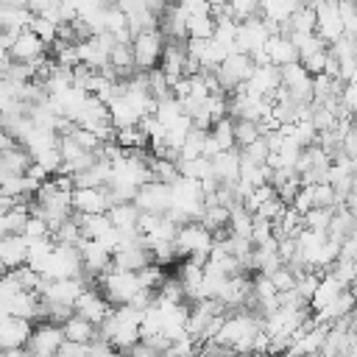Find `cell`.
<instances>
[{"label":"cell","instance_id":"15","mask_svg":"<svg viewBox=\"0 0 357 357\" xmlns=\"http://www.w3.org/2000/svg\"><path fill=\"white\" fill-rule=\"evenodd\" d=\"M112 198L106 187L98 190H73V212L75 215H106L112 209Z\"/></svg>","mask_w":357,"mask_h":357},{"label":"cell","instance_id":"10","mask_svg":"<svg viewBox=\"0 0 357 357\" xmlns=\"http://www.w3.org/2000/svg\"><path fill=\"white\" fill-rule=\"evenodd\" d=\"M315 6V33L332 47L337 39H343V20L337 3H312Z\"/></svg>","mask_w":357,"mask_h":357},{"label":"cell","instance_id":"21","mask_svg":"<svg viewBox=\"0 0 357 357\" xmlns=\"http://www.w3.org/2000/svg\"><path fill=\"white\" fill-rule=\"evenodd\" d=\"M212 176L218 184H237L240 181V151H223L212 159Z\"/></svg>","mask_w":357,"mask_h":357},{"label":"cell","instance_id":"37","mask_svg":"<svg viewBox=\"0 0 357 357\" xmlns=\"http://www.w3.org/2000/svg\"><path fill=\"white\" fill-rule=\"evenodd\" d=\"M245 159H251V162H257V165H268V156H271V148H268V139L265 137H259L254 145H248L245 151H240Z\"/></svg>","mask_w":357,"mask_h":357},{"label":"cell","instance_id":"13","mask_svg":"<svg viewBox=\"0 0 357 357\" xmlns=\"http://www.w3.org/2000/svg\"><path fill=\"white\" fill-rule=\"evenodd\" d=\"M47 45L28 28V31H20L17 33V39H14V45H11V59L17 61V64H36V61H42L45 56H47Z\"/></svg>","mask_w":357,"mask_h":357},{"label":"cell","instance_id":"4","mask_svg":"<svg viewBox=\"0 0 357 357\" xmlns=\"http://www.w3.org/2000/svg\"><path fill=\"white\" fill-rule=\"evenodd\" d=\"M165 33L159 28H148V31H139L134 39H131V47H134V64L139 73H151L159 67L162 61V53H165Z\"/></svg>","mask_w":357,"mask_h":357},{"label":"cell","instance_id":"27","mask_svg":"<svg viewBox=\"0 0 357 357\" xmlns=\"http://www.w3.org/2000/svg\"><path fill=\"white\" fill-rule=\"evenodd\" d=\"M78 226L84 240H103L112 231V223L106 215H78Z\"/></svg>","mask_w":357,"mask_h":357},{"label":"cell","instance_id":"11","mask_svg":"<svg viewBox=\"0 0 357 357\" xmlns=\"http://www.w3.org/2000/svg\"><path fill=\"white\" fill-rule=\"evenodd\" d=\"M86 287H89L86 279H45V284H42V290H39V298L73 307V304L78 301V296H81Z\"/></svg>","mask_w":357,"mask_h":357},{"label":"cell","instance_id":"34","mask_svg":"<svg viewBox=\"0 0 357 357\" xmlns=\"http://www.w3.org/2000/svg\"><path fill=\"white\" fill-rule=\"evenodd\" d=\"M31 31L53 50V45L59 42V31H61V25H56L53 20H47V17H33V22H31Z\"/></svg>","mask_w":357,"mask_h":357},{"label":"cell","instance_id":"7","mask_svg":"<svg viewBox=\"0 0 357 357\" xmlns=\"http://www.w3.org/2000/svg\"><path fill=\"white\" fill-rule=\"evenodd\" d=\"M64 329L56 326V324H33V332H31V340H28V354L31 357H56L59 349L64 346Z\"/></svg>","mask_w":357,"mask_h":357},{"label":"cell","instance_id":"19","mask_svg":"<svg viewBox=\"0 0 357 357\" xmlns=\"http://www.w3.org/2000/svg\"><path fill=\"white\" fill-rule=\"evenodd\" d=\"M265 56H268V64H273V67H287V64H296L298 61V50H296V45H293V39L287 36V33H271V39H268V45H265Z\"/></svg>","mask_w":357,"mask_h":357},{"label":"cell","instance_id":"25","mask_svg":"<svg viewBox=\"0 0 357 357\" xmlns=\"http://www.w3.org/2000/svg\"><path fill=\"white\" fill-rule=\"evenodd\" d=\"M0 159H3V167H6V173H8V176H25V173H28V167L33 165L31 153H28L22 145H14V148L3 151V153H0Z\"/></svg>","mask_w":357,"mask_h":357},{"label":"cell","instance_id":"36","mask_svg":"<svg viewBox=\"0 0 357 357\" xmlns=\"http://www.w3.org/2000/svg\"><path fill=\"white\" fill-rule=\"evenodd\" d=\"M268 279H271V284L276 287V293H279V296H284V293H293V290H296L298 273H296V271H290L287 265H282V268H279L276 273H271Z\"/></svg>","mask_w":357,"mask_h":357},{"label":"cell","instance_id":"16","mask_svg":"<svg viewBox=\"0 0 357 357\" xmlns=\"http://www.w3.org/2000/svg\"><path fill=\"white\" fill-rule=\"evenodd\" d=\"M151 265H156V262H153V251H151L145 243L112 254V268H114V271L139 273V271H145V268H151Z\"/></svg>","mask_w":357,"mask_h":357},{"label":"cell","instance_id":"41","mask_svg":"<svg viewBox=\"0 0 357 357\" xmlns=\"http://www.w3.org/2000/svg\"><path fill=\"white\" fill-rule=\"evenodd\" d=\"M123 357H159V351H156V349H151L148 343H142V340H139V343H134V346H131V349H128Z\"/></svg>","mask_w":357,"mask_h":357},{"label":"cell","instance_id":"23","mask_svg":"<svg viewBox=\"0 0 357 357\" xmlns=\"http://www.w3.org/2000/svg\"><path fill=\"white\" fill-rule=\"evenodd\" d=\"M139 120H142V117L134 112V106H131L123 95L109 103V123H112L114 131H120V128H134V126H139Z\"/></svg>","mask_w":357,"mask_h":357},{"label":"cell","instance_id":"5","mask_svg":"<svg viewBox=\"0 0 357 357\" xmlns=\"http://www.w3.org/2000/svg\"><path fill=\"white\" fill-rule=\"evenodd\" d=\"M254 70H257V64H254L251 56L237 53V50L229 53V59L215 70V78H218V84H220V92H223V95L237 92L243 84H248V78H251Z\"/></svg>","mask_w":357,"mask_h":357},{"label":"cell","instance_id":"22","mask_svg":"<svg viewBox=\"0 0 357 357\" xmlns=\"http://www.w3.org/2000/svg\"><path fill=\"white\" fill-rule=\"evenodd\" d=\"M61 329H64L67 343L92 346V343L98 340V326H95V324H89V321H86V318H81V315H70V318H67V324H64Z\"/></svg>","mask_w":357,"mask_h":357},{"label":"cell","instance_id":"2","mask_svg":"<svg viewBox=\"0 0 357 357\" xmlns=\"http://www.w3.org/2000/svg\"><path fill=\"white\" fill-rule=\"evenodd\" d=\"M176 251H178V259H190L195 265H206L209 262V254L215 248V237L212 231H206L201 223H187L178 229V237H176Z\"/></svg>","mask_w":357,"mask_h":357},{"label":"cell","instance_id":"29","mask_svg":"<svg viewBox=\"0 0 357 357\" xmlns=\"http://www.w3.org/2000/svg\"><path fill=\"white\" fill-rule=\"evenodd\" d=\"M206 139H209V131H198V128H192V131L184 137V142H181L178 159H204Z\"/></svg>","mask_w":357,"mask_h":357},{"label":"cell","instance_id":"17","mask_svg":"<svg viewBox=\"0 0 357 357\" xmlns=\"http://www.w3.org/2000/svg\"><path fill=\"white\" fill-rule=\"evenodd\" d=\"M31 332H33L31 321L3 315L0 318V349H25L31 340Z\"/></svg>","mask_w":357,"mask_h":357},{"label":"cell","instance_id":"32","mask_svg":"<svg viewBox=\"0 0 357 357\" xmlns=\"http://www.w3.org/2000/svg\"><path fill=\"white\" fill-rule=\"evenodd\" d=\"M81 240H84V234H81V226H78V215H73L70 220H64L53 231V243L56 245H78Z\"/></svg>","mask_w":357,"mask_h":357},{"label":"cell","instance_id":"28","mask_svg":"<svg viewBox=\"0 0 357 357\" xmlns=\"http://www.w3.org/2000/svg\"><path fill=\"white\" fill-rule=\"evenodd\" d=\"M156 120H159V126H165V128H173L181 117H184V106H181V100L178 98H165V100H159L156 103V114H153Z\"/></svg>","mask_w":357,"mask_h":357},{"label":"cell","instance_id":"39","mask_svg":"<svg viewBox=\"0 0 357 357\" xmlns=\"http://www.w3.org/2000/svg\"><path fill=\"white\" fill-rule=\"evenodd\" d=\"M89 357H123V354H120L112 343H106V340L98 337V340L89 346Z\"/></svg>","mask_w":357,"mask_h":357},{"label":"cell","instance_id":"42","mask_svg":"<svg viewBox=\"0 0 357 357\" xmlns=\"http://www.w3.org/2000/svg\"><path fill=\"white\" fill-rule=\"evenodd\" d=\"M0 357H28V349H0Z\"/></svg>","mask_w":357,"mask_h":357},{"label":"cell","instance_id":"6","mask_svg":"<svg viewBox=\"0 0 357 357\" xmlns=\"http://www.w3.org/2000/svg\"><path fill=\"white\" fill-rule=\"evenodd\" d=\"M137 209L142 215H167L170 206H173V190L170 184H162V181H148L137 190V198H134Z\"/></svg>","mask_w":357,"mask_h":357},{"label":"cell","instance_id":"12","mask_svg":"<svg viewBox=\"0 0 357 357\" xmlns=\"http://www.w3.org/2000/svg\"><path fill=\"white\" fill-rule=\"evenodd\" d=\"M112 310H114V307L100 296L98 287H86V290L78 296V301L73 304V312L81 315V318H86V321L95 324V326H100V324L112 315Z\"/></svg>","mask_w":357,"mask_h":357},{"label":"cell","instance_id":"14","mask_svg":"<svg viewBox=\"0 0 357 357\" xmlns=\"http://www.w3.org/2000/svg\"><path fill=\"white\" fill-rule=\"evenodd\" d=\"M243 89L248 95H257V98H273L282 89V70L273 64H259L251 73L248 84H243Z\"/></svg>","mask_w":357,"mask_h":357},{"label":"cell","instance_id":"38","mask_svg":"<svg viewBox=\"0 0 357 357\" xmlns=\"http://www.w3.org/2000/svg\"><path fill=\"white\" fill-rule=\"evenodd\" d=\"M340 103L349 114H357V84H343V92H340Z\"/></svg>","mask_w":357,"mask_h":357},{"label":"cell","instance_id":"26","mask_svg":"<svg viewBox=\"0 0 357 357\" xmlns=\"http://www.w3.org/2000/svg\"><path fill=\"white\" fill-rule=\"evenodd\" d=\"M231 215H229V234H234V237H245V240H251V229H254V215L243 206V204H234L231 209H229Z\"/></svg>","mask_w":357,"mask_h":357},{"label":"cell","instance_id":"44","mask_svg":"<svg viewBox=\"0 0 357 357\" xmlns=\"http://www.w3.org/2000/svg\"><path fill=\"white\" fill-rule=\"evenodd\" d=\"M6 273H8V271H6V268H3V262H0V279H3Z\"/></svg>","mask_w":357,"mask_h":357},{"label":"cell","instance_id":"8","mask_svg":"<svg viewBox=\"0 0 357 357\" xmlns=\"http://www.w3.org/2000/svg\"><path fill=\"white\" fill-rule=\"evenodd\" d=\"M271 28L265 25L262 17L257 20H248L243 25H237V39H234V50L237 53H245V56H259L271 39Z\"/></svg>","mask_w":357,"mask_h":357},{"label":"cell","instance_id":"24","mask_svg":"<svg viewBox=\"0 0 357 357\" xmlns=\"http://www.w3.org/2000/svg\"><path fill=\"white\" fill-rule=\"evenodd\" d=\"M139 209H137V204H114L109 212H106V218H109V223L117 229V231H139L137 226H139Z\"/></svg>","mask_w":357,"mask_h":357},{"label":"cell","instance_id":"3","mask_svg":"<svg viewBox=\"0 0 357 357\" xmlns=\"http://www.w3.org/2000/svg\"><path fill=\"white\" fill-rule=\"evenodd\" d=\"M95 287L100 290V296H103L112 307H126V304H131L134 296L142 290L137 273H126V271H114V268H112L109 273H103V276L95 282Z\"/></svg>","mask_w":357,"mask_h":357},{"label":"cell","instance_id":"9","mask_svg":"<svg viewBox=\"0 0 357 357\" xmlns=\"http://www.w3.org/2000/svg\"><path fill=\"white\" fill-rule=\"evenodd\" d=\"M282 89L301 106H310L312 103V75L296 61V64H287L282 67Z\"/></svg>","mask_w":357,"mask_h":357},{"label":"cell","instance_id":"33","mask_svg":"<svg viewBox=\"0 0 357 357\" xmlns=\"http://www.w3.org/2000/svg\"><path fill=\"white\" fill-rule=\"evenodd\" d=\"M209 137L218 142L220 151H234V148H237V145H234V120H231V117H223L220 123L212 126Z\"/></svg>","mask_w":357,"mask_h":357},{"label":"cell","instance_id":"31","mask_svg":"<svg viewBox=\"0 0 357 357\" xmlns=\"http://www.w3.org/2000/svg\"><path fill=\"white\" fill-rule=\"evenodd\" d=\"M226 14H229L237 25H243V22L259 17V3H257V0H234V3H226Z\"/></svg>","mask_w":357,"mask_h":357},{"label":"cell","instance_id":"1","mask_svg":"<svg viewBox=\"0 0 357 357\" xmlns=\"http://www.w3.org/2000/svg\"><path fill=\"white\" fill-rule=\"evenodd\" d=\"M259 332H262V318L257 312L240 310V312H229L223 318V326L212 343H218L220 349H229L234 354H248L254 349V340Z\"/></svg>","mask_w":357,"mask_h":357},{"label":"cell","instance_id":"40","mask_svg":"<svg viewBox=\"0 0 357 357\" xmlns=\"http://www.w3.org/2000/svg\"><path fill=\"white\" fill-rule=\"evenodd\" d=\"M56 357H89V346H78V343H67L64 340V346L59 349Z\"/></svg>","mask_w":357,"mask_h":357},{"label":"cell","instance_id":"43","mask_svg":"<svg viewBox=\"0 0 357 357\" xmlns=\"http://www.w3.org/2000/svg\"><path fill=\"white\" fill-rule=\"evenodd\" d=\"M240 357H262V354H254V351H248V354H240Z\"/></svg>","mask_w":357,"mask_h":357},{"label":"cell","instance_id":"20","mask_svg":"<svg viewBox=\"0 0 357 357\" xmlns=\"http://www.w3.org/2000/svg\"><path fill=\"white\" fill-rule=\"evenodd\" d=\"M184 64H187V42H167L162 61H159V70L167 75L170 86L184 78Z\"/></svg>","mask_w":357,"mask_h":357},{"label":"cell","instance_id":"35","mask_svg":"<svg viewBox=\"0 0 357 357\" xmlns=\"http://www.w3.org/2000/svg\"><path fill=\"white\" fill-rule=\"evenodd\" d=\"M332 218H335V209H310L307 215H304V229H310V231H329V226H332Z\"/></svg>","mask_w":357,"mask_h":357},{"label":"cell","instance_id":"30","mask_svg":"<svg viewBox=\"0 0 357 357\" xmlns=\"http://www.w3.org/2000/svg\"><path fill=\"white\" fill-rule=\"evenodd\" d=\"M259 137H262L259 123H254V120H234V145H237V151H245Z\"/></svg>","mask_w":357,"mask_h":357},{"label":"cell","instance_id":"18","mask_svg":"<svg viewBox=\"0 0 357 357\" xmlns=\"http://www.w3.org/2000/svg\"><path fill=\"white\" fill-rule=\"evenodd\" d=\"M0 262L6 271H17V268L28 265V237L3 234L0 237Z\"/></svg>","mask_w":357,"mask_h":357}]
</instances>
